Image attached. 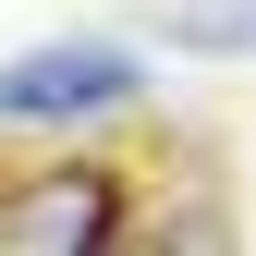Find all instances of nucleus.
I'll use <instances>...</instances> for the list:
<instances>
[{
  "instance_id": "nucleus-1",
  "label": "nucleus",
  "mask_w": 256,
  "mask_h": 256,
  "mask_svg": "<svg viewBox=\"0 0 256 256\" xmlns=\"http://www.w3.org/2000/svg\"><path fill=\"white\" fill-rule=\"evenodd\" d=\"M122 98H146V74H134L122 37H49V49L0 61V122H98Z\"/></svg>"
},
{
  "instance_id": "nucleus-2",
  "label": "nucleus",
  "mask_w": 256,
  "mask_h": 256,
  "mask_svg": "<svg viewBox=\"0 0 256 256\" xmlns=\"http://www.w3.org/2000/svg\"><path fill=\"white\" fill-rule=\"evenodd\" d=\"M0 244L12 256H98V244H122V171L110 158L24 171L12 196H0Z\"/></svg>"
},
{
  "instance_id": "nucleus-3",
  "label": "nucleus",
  "mask_w": 256,
  "mask_h": 256,
  "mask_svg": "<svg viewBox=\"0 0 256 256\" xmlns=\"http://www.w3.org/2000/svg\"><path fill=\"white\" fill-rule=\"evenodd\" d=\"M171 37H196V49H256V0H208V12H171Z\"/></svg>"
}]
</instances>
